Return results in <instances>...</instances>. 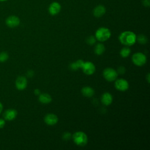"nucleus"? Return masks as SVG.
Instances as JSON below:
<instances>
[{"instance_id": "nucleus-1", "label": "nucleus", "mask_w": 150, "mask_h": 150, "mask_svg": "<svg viewBox=\"0 0 150 150\" xmlns=\"http://www.w3.org/2000/svg\"><path fill=\"white\" fill-rule=\"evenodd\" d=\"M118 39L120 42L124 45L130 46L135 43L137 36L133 32L127 30L121 33Z\"/></svg>"}, {"instance_id": "nucleus-2", "label": "nucleus", "mask_w": 150, "mask_h": 150, "mask_svg": "<svg viewBox=\"0 0 150 150\" xmlns=\"http://www.w3.org/2000/svg\"><path fill=\"white\" fill-rule=\"evenodd\" d=\"M111 35V31L109 29L105 27H101L96 30L95 37L98 41L104 42L108 40L110 38Z\"/></svg>"}, {"instance_id": "nucleus-3", "label": "nucleus", "mask_w": 150, "mask_h": 150, "mask_svg": "<svg viewBox=\"0 0 150 150\" xmlns=\"http://www.w3.org/2000/svg\"><path fill=\"white\" fill-rule=\"evenodd\" d=\"M74 142L78 146H83L87 144L88 138L87 135L82 131H77L73 135Z\"/></svg>"}, {"instance_id": "nucleus-4", "label": "nucleus", "mask_w": 150, "mask_h": 150, "mask_svg": "<svg viewBox=\"0 0 150 150\" xmlns=\"http://www.w3.org/2000/svg\"><path fill=\"white\" fill-rule=\"evenodd\" d=\"M132 60L135 65L137 66H142L146 62V57L144 53L137 52L132 55Z\"/></svg>"}, {"instance_id": "nucleus-5", "label": "nucleus", "mask_w": 150, "mask_h": 150, "mask_svg": "<svg viewBox=\"0 0 150 150\" xmlns=\"http://www.w3.org/2000/svg\"><path fill=\"white\" fill-rule=\"evenodd\" d=\"M103 76L106 80L108 81H113L117 79L118 73L114 69L107 68L103 71Z\"/></svg>"}, {"instance_id": "nucleus-6", "label": "nucleus", "mask_w": 150, "mask_h": 150, "mask_svg": "<svg viewBox=\"0 0 150 150\" xmlns=\"http://www.w3.org/2000/svg\"><path fill=\"white\" fill-rule=\"evenodd\" d=\"M21 21L18 16L16 15H10L5 20V23L7 26L11 28H13L18 26Z\"/></svg>"}, {"instance_id": "nucleus-7", "label": "nucleus", "mask_w": 150, "mask_h": 150, "mask_svg": "<svg viewBox=\"0 0 150 150\" xmlns=\"http://www.w3.org/2000/svg\"><path fill=\"white\" fill-rule=\"evenodd\" d=\"M62 6L60 3L56 1L52 2L48 7V12L50 15L54 16L57 15L61 11Z\"/></svg>"}, {"instance_id": "nucleus-8", "label": "nucleus", "mask_w": 150, "mask_h": 150, "mask_svg": "<svg viewBox=\"0 0 150 150\" xmlns=\"http://www.w3.org/2000/svg\"><path fill=\"white\" fill-rule=\"evenodd\" d=\"M27 84L28 80L25 76H19L15 80V87L18 90H25L27 87Z\"/></svg>"}, {"instance_id": "nucleus-9", "label": "nucleus", "mask_w": 150, "mask_h": 150, "mask_svg": "<svg viewBox=\"0 0 150 150\" xmlns=\"http://www.w3.org/2000/svg\"><path fill=\"white\" fill-rule=\"evenodd\" d=\"M115 87L119 91H124L128 90L129 87V84L126 80L124 79H119L115 80Z\"/></svg>"}, {"instance_id": "nucleus-10", "label": "nucleus", "mask_w": 150, "mask_h": 150, "mask_svg": "<svg viewBox=\"0 0 150 150\" xmlns=\"http://www.w3.org/2000/svg\"><path fill=\"white\" fill-rule=\"evenodd\" d=\"M81 69L87 75H91L96 71V67L91 62H84Z\"/></svg>"}, {"instance_id": "nucleus-11", "label": "nucleus", "mask_w": 150, "mask_h": 150, "mask_svg": "<svg viewBox=\"0 0 150 150\" xmlns=\"http://www.w3.org/2000/svg\"><path fill=\"white\" fill-rule=\"evenodd\" d=\"M18 115V112L15 109L9 108L6 110L3 113V117L6 121H12L16 118Z\"/></svg>"}, {"instance_id": "nucleus-12", "label": "nucleus", "mask_w": 150, "mask_h": 150, "mask_svg": "<svg viewBox=\"0 0 150 150\" xmlns=\"http://www.w3.org/2000/svg\"><path fill=\"white\" fill-rule=\"evenodd\" d=\"M106 12V8L103 5H97L93 10V14L96 18H101Z\"/></svg>"}, {"instance_id": "nucleus-13", "label": "nucleus", "mask_w": 150, "mask_h": 150, "mask_svg": "<svg viewBox=\"0 0 150 150\" xmlns=\"http://www.w3.org/2000/svg\"><path fill=\"white\" fill-rule=\"evenodd\" d=\"M45 122L49 125H55L58 122V117L54 114H48L45 117Z\"/></svg>"}, {"instance_id": "nucleus-14", "label": "nucleus", "mask_w": 150, "mask_h": 150, "mask_svg": "<svg viewBox=\"0 0 150 150\" xmlns=\"http://www.w3.org/2000/svg\"><path fill=\"white\" fill-rule=\"evenodd\" d=\"M101 100L103 104L105 105H109L112 103V96L109 93H105L102 95Z\"/></svg>"}, {"instance_id": "nucleus-15", "label": "nucleus", "mask_w": 150, "mask_h": 150, "mask_svg": "<svg viewBox=\"0 0 150 150\" xmlns=\"http://www.w3.org/2000/svg\"><path fill=\"white\" fill-rule=\"evenodd\" d=\"M52 97L47 93H42L39 94V100L42 104H49L52 101Z\"/></svg>"}, {"instance_id": "nucleus-16", "label": "nucleus", "mask_w": 150, "mask_h": 150, "mask_svg": "<svg viewBox=\"0 0 150 150\" xmlns=\"http://www.w3.org/2000/svg\"><path fill=\"white\" fill-rule=\"evenodd\" d=\"M81 93L84 96L87 97H91L94 95V90L91 87L86 86V87H84L83 88H82Z\"/></svg>"}, {"instance_id": "nucleus-17", "label": "nucleus", "mask_w": 150, "mask_h": 150, "mask_svg": "<svg viewBox=\"0 0 150 150\" xmlns=\"http://www.w3.org/2000/svg\"><path fill=\"white\" fill-rule=\"evenodd\" d=\"M105 51V47L104 45L102 43H98L95 48H94V52L97 55L102 54Z\"/></svg>"}, {"instance_id": "nucleus-18", "label": "nucleus", "mask_w": 150, "mask_h": 150, "mask_svg": "<svg viewBox=\"0 0 150 150\" xmlns=\"http://www.w3.org/2000/svg\"><path fill=\"white\" fill-rule=\"evenodd\" d=\"M131 53V49L128 47H124L120 50V55L122 57H127Z\"/></svg>"}, {"instance_id": "nucleus-19", "label": "nucleus", "mask_w": 150, "mask_h": 150, "mask_svg": "<svg viewBox=\"0 0 150 150\" xmlns=\"http://www.w3.org/2000/svg\"><path fill=\"white\" fill-rule=\"evenodd\" d=\"M9 59V54L6 52H0V63H5Z\"/></svg>"}, {"instance_id": "nucleus-20", "label": "nucleus", "mask_w": 150, "mask_h": 150, "mask_svg": "<svg viewBox=\"0 0 150 150\" xmlns=\"http://www.w3.org/2000/svg\"><path fill=\"white\" fill-rule=\"evenodd\" d=\"M137 40L141 44H145L148 42V39L144 35H139L137 37Z\"/></svg>"}, {"instance_id": "nucleus-21", "label": "nucleus", "mask_w": 150, "mask_h": 150, "mask_svg": "<svg viewBox=\"0 0 150 150\" xmlns=\"http://www.w3.org/2000/svg\"><path fill=\"white\" fill-rule=\"evenodd\" d=\"M87 43L90 45H94L96 42V38L94 36H90L87 38Z\"/></svg>"}, {"instance_id": "nucleus-22", "label": "nucleus", "mask_w": 150, "mask_h": 150, "mask_svg": "<svg viewBox=\"0 0 150 150\" xmlns=\"http://www.w3.org/2000/svg\"><path fill=\"white\" fill-rule=\"evenodd\" d=\"M62 137H63V139L64 140L67 141V140H69V139L70 138V137H71V134H70V132H64V133L63 134Z\"/></svg>"}, {"instance_id": "nucleus-23", "label": "nucleus", "mask_w": 150, "mask_h": 150, "mask_svg": "<svg viewBox=\"0 0 150 150\" xmlns=\"http://www.w3.org/2000/svg\"><path fill=\"white\" fill-rule=\"evenodd\" d=\"M142 4L144 6L149 8L150 6V0H142Z\"/></svg>"}, {"instance_id": "nucleus-24", "label": "nucleus", "mask_w": 150, "mask_h": 150, "mask_svg": "<svg viewBox=\"0 0 150 150\" xmlns=\"http://www.w3.org/2000/svg\"><path fill=\"white\" fill-rule=\"evenodd\" d=\"M70 69L72 70H77V69H79V67L77 66V64L76 62H73L72 63H71V64L70 65Z\"/></svg>"}, {"instance_id": "nucleus-25", "label": "nucleus", "mask_w": 150, "mask_h": 150, "mask_svg": "<svg viewBox=\"0 0 150 150\" xmlns=\"http://www.w3.org/2000/svg\"><path fill=\"white\" fill-rule=\"evenodd\" d=\"M6 124V120L3 118H0V129L3 128Z\"/></svg>"}, {"instance_id": "nucleus-26", "label": "nucleus", "mask_w": 150, "mask_h": 150, "mask_svg": "<svg viewBox=\"0 0 150 150\" xmlns=\"http://www.w3.org/2000/svg\"><path fill=\"white\" fill-rule=\"evenodd\" d=\"M117 73H120V74H124L125 72V68L124 67V66H120L118 67V70L117 71Z\"/></svg>"}, {"instance_id": "nucleus-27", "label": "nucleus", "mask_w": 150, "mask_h": 150, "mask_svg": "<svg viewBox=\"0 0 150 150\" xmlns=\"http://www.w3.org/2000/svg\"><path fill=\"white\" fill-rule=\"evenodd\" d=\"M76 63L77 66L79 67V68H81L83 65V64H84V62L83 60H81V59H79V60H77L76 62Z\"/></svg>"}, {"instance_id": "nucleus-28", "label": "nucleus", "mask_w": 150, "mask_h": 150, "mask_svg": "<svg viewBox=\"0 0 150 150\" xmlns=\"http://www.w3.org/2000/svg\"><path fill=\"white\" fill-rule=\"evenodd\" d=\"M26 75H27V76H28L29 77H33V75H34V71H33V70H28V71H27Z\"/></svg>"}, {"instance_id": "nucleus-29", "label": "nucleus", "mask_w": 150, "mask_h": 150, "mask_svg": "<svg viewBox=\"0 0 150 150\" xmlns=\"http://www.w3.org/2000/svg\"><path fill=\"white\" fill-rule=\"evenodd\" d=\"M34 93L35 95H39L40 94V91L39 90V89L36 88L34 90Z\"/></svg>"}, {"instance_id": "nucleus-30", "label": "nucleus", "mask_w": 150, "mask_h": 150, "mask_svg": "<svg viewBox=\"0 0 150 150\" xmlns=\"http://www.w3.org/2000/svg\"><path fill=\"white\" fill-rule=\"evenodd\" d=\"M3 108H4V106H3V104L0 101V114L2 112V111H3Z\"/></svg>"}, {"instance_id": "nucleus-31", "label": "nucleus", "mask_w": 150, "mask_h": 150, "mask_svg": "<svg viewBox=\"0 0 150 150\" xmlns=\"http://www.w3.org/2000/svg\"><path fill=\"white\" fill-rule=\"evenodd\" d=\"M147 80H148V82L149 83V73L147 74Z\"/></svg>"}, {"instance_id": "nucleus-32", "label": "nucleus", "mask_w": 150, "mask_h": 150, "mask_svg": "<svg viewBox=\"0 0 150 150\" xmlns=\"http://www.w3.org/2000/svg\"><path fill=\"white\" fill-rule=\"evenodd\" d=\"M6 1H8V0H0V2H5Z\"/></svg>"}]
</instances>
